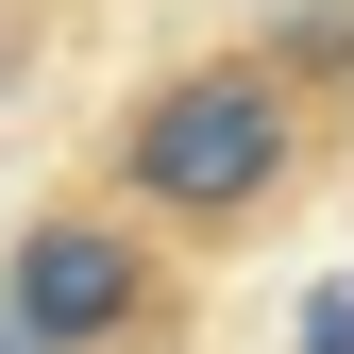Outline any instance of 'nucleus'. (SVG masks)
<instances>
[{"mask_svg": "<svg viewBox=\"0 0 354 354\" xmlns=\"http://www.w3.org/2000/svg\"><path fill=\"white\" fill-rule=\"evenodd\" d=\"M304 118H287V68H169L136 118H118V186L152 219H253L287 186Z\"/></svg>", "mask_w": 354, "mask_h": 354, "instance_id": "obj_1", "label": "nucleus"}, {"mask_svg": "<svg viewBox=\"0 0 354 354\" xmlns=\"http://www.w3.org/2000/svg\"><path fill=\"white\" fill-rule=\"evenodd\" d=\"M0 321H17V354H102L152 321V253L118 219H34L17 270H0Z\"/></svg>", "mask_w": 354, "mask_h": 354, "instance_id": "obj_2", "label": "nucleus"}, {"mask_svg": "<svg viewBox=\"0 0 354 354\" xmlns=\"http://www.w3.org/2000/svg\"><path fill=\"white\" fill-rule=\"evenodd\" d=\"M304 354H354V287H321V304H304Z\"/></svg>", "mask_w": 354, "mask_h": 354, "instance_id": "obj_3", "label": "nucleus"}]
</instances>
